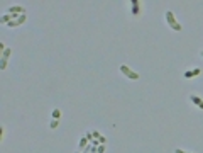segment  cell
<instances>
[{
	"label": "cell",
	"mask_w": 203,
	"mask_h": 153,
	"mask_svg": "<svg viewBox=\"0 0 203 153\" xmlns=\"http://www.w3.org/2000/svg\"><path fill=\"white\" fill-rule=\"evenodd\" d=\"M166 20H168V24H169V27L173 31H183V27H181V24L176 20V17H174V14L171 12V10H168L166 12Z\"/></svg>",
	"instance_id": "obj_1"
},
{
	"label": "cell",
	"mask_w": 203,
	"mask_h": 153,
	"mask_svg": "<svg viewBox=\"0 0 203 153\" xmlns=\"http://www.w3.org/2000/svg\"><path fill=\"white\" fill-rule=\"evenodd\" d=\"M120 71L125 75L127 78H130V80H139V73L134 71V70H130L127 65H120Z\"/></svg>",
	"instance_id": "obj_2"
},
{
	"label": "cell",
	"mask_w": 203,
	"mask_h": 153,
	"mask_svg": "<svg viewBox=\"0 0 203 153\" xmlns=\"http://www.w3.org/2000/svg\"><path fill=\"white\" fill-rule=\"evenodd\" d=\"M10 53H12V50H10V48H5V50L2 51V61H0V70H5V68H7V61H9Z\"/></svg>",
	"instance_id": "obj_3"
},
{
	"label": "cell",
	"mask_w": 203,
	"mask_h": 153,
	"mask_svg": "<svg viewBox=\"0 0 203 153\" xmlns=\"http://www.w3.org/2000/svg\"><path fill=\"white\" fill-rule=\"evenodd\" d=\"M26 20H27V15L24 14V15H20L19 19H15V20H12V22H9L7 26H9V27H17V26H22Z\"/></svg>",
	"instance_id": "obj_4"
},
{
	"label": "cell",
	"mask_w": 203,
	"mask_h": 153,
	"mask_svg": "<svg viewBox=\"0 0 203 153\" xmlns=\"http://www.w3.org/2000/svg\"><path fill=\"white\" fill-rule=\"evenodd\" d=\"M7 12H9V14H19V15H24V14H26V9L20 7V5H12V7H9Z\"/></svg>",
	"instance_id": "obj_5"
},
{
	"label": "cell",
	"mask_w": 203,
	"mask_h": 153,
	"mask_svg": "<svg viewBox=\"0 0 203 153\" xmlns=\"http://www.w3.org/2000/svg\"><path fill=\"white\" fill-rule=\"evenodd\" d=\"M130 3H132V15L137 17V15L141 14V2H139V0H132Z\"/></svg>",
	"instance_id": "obj_6"
},
{
	"label": "cell",
	"mask_w": 203,
	"mask_h": 153,
	"mask_svg": "<svg viewBox=\"0 0 203 153\" xmlns=\"http://www.w3.org/2000/svg\"><path fill=\"white\" fill-rule=\"evenodd\" d=\"M190 101L193 102L195 105H198L200 109H203V99H202V97H198V95H195V94H191V95H190Z\"/></svg>",
	"instance_id": "obj_7"
},
{
	"label": "cell",
	"mask_w": 203,
	"mask_h": 153,
	"mask_svg": "<svg viewBox=\"0 0 203 153\" xmlns=\"http://www.w3.org/2000/svg\"><path fill=\"white\" fill-rule=\"evenodd\" d=\"M200 73H202V70H200V68H193V70L184 71V77H186V78H193V77H198Z\"/></svg>",
	"instance_id": "obj_8"
},
{
	"label": "cell",
	"mask_w": 203,
	"mask_h": 153,
	"mask_svg": "<svg viewBox=\"0 0 203 153\" xmlns=\"http://www.w3.org/2000/svg\"><path fill=\"white\" fill-rule=\"evenodd\" d=\"M12 20H14V15L9 14V12H7V14H3V15L0 17V22H2V24H9V22H12Z\"/></svg>",
	"instance_id": "obj_9"
},
{
	"label": "cell",
	"mask_w": 203,
	"mask_h": 153,
	"mask_svg": "<svg viewBox=\"0 0 203 153\" xmlns=\"http://www.w3.org/2000/svg\"><path fill=\"white\" fill-rule=\"evenodd\" d=\"M88 141H90V140H88L87 136H83V138L80 140V143H78V146H80V150H85V148L88 146Z\"/></svg>",
	"instance_id": "obj_10"
},
{
	"label": "cell",
	"mask_w": 203,
	"mask_h": 153,
	"mask_svg": "<svg viewBox=\"0 0 203 153\" xmlns=\"http://www.w3.org/2000/svg\"><path fill=\"white\" fill-rule=\"evenodd\" d=\"M58 126H59V119H53L51 124H49V128H51V129H56Z\"/></svg>",
	"instance_id": "obj_11"
},
{
	"label": "cell",
	"mask_w": 203,
	"mask_h": 153,
	"mask_svg": "<svg viewBox=\"0 0 203 153\" xmlns=\"http://www.w3.org/2000/svg\"><path fill=\"white\" fill-rule=\"evenodd\" d=\"M51 114H53V119H59V117H61V111H59V109H54Z\"/></svg>",
	"instance_id": "obj_12"
},
{
	"label": "cell",
	"mask_w": 203,
	"mask_h": 153,
	"mask_svg": "<svg viewBox=\"0 0 203 153\" xmlns=\"http://www.w3.org/2000/svg\"><path fill=\"white\" fill-rule=\"evenodd\" d=\"M105 150H107L105 145H100V146L97 148V153H105Z\"/></svg>",
	"instance_id": "obj_13"
},
{
	"label": "cell",
	"mask_w": 203,
	"mask_h": 153,
	"mask_svg": "<svg viewBox=\"0 0 203 153\" xmlns=\"http://www.w3.org/2000/svg\"><path fill=\"white\" fill-rule=\"evenodd\" d=\"M98 141H100V145H107V138H105V136H100V138H98Z\"/></svg>",
	"instance_id": "obj_14"
},
{
	"label": "cell",
	"mask_w": 203,
	"mask_h": 153,
	"mask_svg": "<svg viewBox=\"0 0 203 153\" xmlns=\"http://www.w3.org/2000/svg\"><path fill=\"white\" fill-rule=\"evenodd\" d=\"M87 138L90 141H93V133H87Z\"/></svg>",
	"instance_id": "obj_15"
},
{
	"label": "cell",
	"mask_w": 203,
	"mask_h": 153,
	"mask_svg": "<svg viewBox=\"0 0 203 153\" xmlns=\"http://www.w3.org/2000/svg\"><path fill=\"white\" fill-rule=\"evenodd\" d=\"M174 153H190V152H184V150H181V148H176Z\"/></svg>",
	"instance_id": "obj_16"
},
{
	"label": "cell",
	"mask_w": 203,
	"mask_h": 153,
	"mask_svg": "<svg viewBox=\"0 0 203 153\" xmlns=\"http://www.w3.org/2000/svg\"><path fill=\"white\" fill-rule=\"evenodd\" d=\"M100 136H102V134H100V133H98V131H93V138H97V140H98Z\"/></svg>",
	"instance_id": "obj_17"
},
{
	"label": "cell",
	"mask_w": 203,
	"mask_h": 153,
	"mask_svg": "<svg viewBox=\"0 0 203 153\" xmlns=\"http://www.w3.org/2000/svg\"><path fill=\"white\" fill-rule=\"evenodd\" d=\"M200 54H202V58H203V51H202V53H200Z\"/></svg>",
	"instance_id": "obj_18"
},
{
	"label": "cell",
	"mask_w": 203,
	"mask_h": 153,
	"mask_svg": "<svg viewBox=\"0 0 203 153\" xmlns=\"http://www.w3.org/2000/svg\"><path fill=\"white\" fill-rule=\"evenodd\" d=\"M76 153H80V152H76Z\"/></svg>",
	"instance_id": "obj_19"
}]
</instances>
